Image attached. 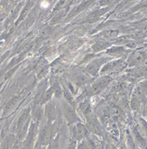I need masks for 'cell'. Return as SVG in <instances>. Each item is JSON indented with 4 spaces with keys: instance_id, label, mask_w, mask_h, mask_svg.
Segmentation results:
<instances>
[{
    "instance_id": "cell-11",
    "label": "cell",
    "mask_w": 147,
    "mask_h": 149,
    "mask_svg": "<svg viewBox=\"0 0 147 149\" xmlns=\"http://www.w3.org/2000/svg\"><path fill=\"white\" fill-rule=\"evenodd\" d=\"M129 48H135V46H136V44H135V42H133L132 41H130L128 43H126Z\"/></svg>"
},
{
    "instance_id": "cell-4",
    "label": "cell",
    "mask_w": 147,
    "mask_h": 149,
    "mask_svg": "<svg viewBox=\"0 0 147 149\" xmlns=\"http://www.w3.org/2000/svg\"><path fill=\"white\" fill-rule=\"evenodd\" d=\"M65 113H66V118H67V119L71 121V122H73L75 121L77 117H76V114L75 112L73 111V109L70 107L69 106L66 107V110H65Z\"/></svg>"
},
{
    "instance_id": "cell-9",
    "label": "cell",
    "mask_w": 147,
    "mask_h": 149,
    "mask_svg": "<svg viewBox=\"0 0 147 149\" xmlns=\"http://www.w3.org/2000/svg\"><path fill=\"white\" fill-rule=\"evenodd\" d=\"M133 61L136 63H141L143 61V55L141 54H136L133 57Z\"/></svg>"
},
{
    "instance_id": "cell-12",
    "label": "cell",
    "mask_w": 147,
    "mask_h": 149,
    "mask_svg": "<svg viewBox=\"0 0 147 149\" xmlns=\"http://www.w3.org/2000/svg\"><path fill=\"white\" fill-rule=\"evenodd\" d=\"M143 14H144L146 17H147V8H146L145 10H143Z\"/></svg>"
},
{
    "instance_id": "cell-5",
    "label": "cell",
    "mask_w": 147,
    "mask_h": 149,
    "mask_svg": "<svg viewBox=\"0 0 147 149\" xmlns=\"http://www.w3.org/2000/svg\"><path fill=\"white\" fill-rule=\"evenodd\" d=\"M47 113L49 118L53 119L56 117V108L53 104H48L47 107Z\"/></svg>"
},
{
    "instance_id": "cell-3",
    "label": "cell",
    "mask_w": 147,
    "mask_h": 149,
    "mask_svg": "<svg viewBox=\"0 0 147 149\" xmlns=\"http://www.w3.org/2000/svg\"><path fill=\"white\" fill-rule=\"evenodd\" d=\"M119 67H121V62H114V63H109L108 65L106 66V67L102 69V72L114 71V70L119 69V68H120Z\"/></svg>"
},
{
    "instance_id": "cell-2",
    "label": "cell",
    "mask_w": 147,
    "mask_h": 149,
    "mask_svg": "<svg viewBox=\"0 0 147 149\" xmlns=\"http://www.w3.org/2000/svg\"><path fill=\"white\" fill-rule=\"evenodd\" d=\"M87 129L86 128V127L82 124H78L76 127V131L74 132V135L77 139L83 138L85 136H87Z\"/></svg>"
},
{
    "instance_id": "cell-7",
    "label": "cell",
    "mask_w": 147,
    "mask_h": 149,
    "mask_svg": "<svg viewBox=\"0 0 147 149\" xmlns=\"http://www.w3.org/2000/svg\"><path fill=\"white\" fill-rule=\"evenodd\" d=\"M106 46H108V43L106 42H96L93 46V49L94 51H100L101 49L105 48Z\"/></svg>"
},
{
    "instance_id": "cell-6",
    "label": "cell",
    "mask_w": 147,
    "mask_h": 149,
    "mask_svg": "<svg viewBox=\"0 0 147 149\" xmlns=\"http://www.w3.org/2000/svg\"><path fill=\"white\" fill-rule=\"evenodd\" d=\"M117 31H107L106 33H103V37L106 38V39H113L117 35Z\"/></svg>"
},
{
    "instance_id": "cell-8",
    "label": "cell",
    "mask_w": 147,
    "mask_h": 149,
    "mask_svg": "<svg viewBox=\"0 0 147 149\" xmlns=\"http://www.w3.org/2000/svg\"><path fill=\"white\" fill-rule=\"evenodd\" d=\"M53 84V88L52 89L53 90V92L56 93V95H58L61 92V88H60V86H59L58 83L55 80H53V82H52Z\"/></svg>"
},
{
    "instance_id": "cell-10",
    "label": "cell",
    "mask_w": 147,
    "mask_h": 149,
    "mask_svg": "<svg viewBox=\"0 0 147 149\" xmlns=\"http://www.w3.org/2000/svg\"><path fill=\"white\" fill-rule=\"evenodd\" d=\"M112 115L114 116V117H118V116H120V114H121V111H120V109L117 108V107H114L113 109H112Z\"/></svg>"
},
{
    "instance_id": "cell-1",
    "label": "cell",
    "mask_w": 147,
    "mask_h": 149,
    "mask_svg": "<svg viewBox=\"0 0 147 149\" xmlns=\"http://www.w3.org/2000/svg\"><path fill=\"white\" fill-rule=\"evenodd\" d=\"M109 78H102L99 81H97L96 83H95V84L92 87V93H99L100 91L103 89L105 87H106L107 84L109 83Z\"/></svg>"
}]
</instances>
